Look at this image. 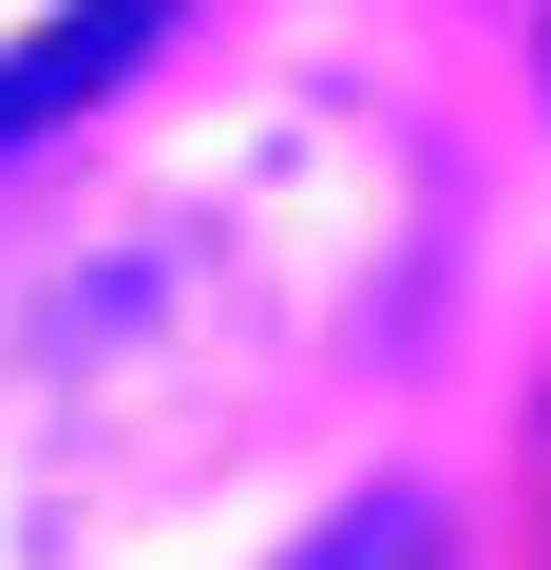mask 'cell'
Here are the masks:
<instances>
[{
    "label": "cell",
    "instance_id": "3957f363",
    "mask_svg": "<svg viewBox=\"0 0 551 570\" xmlns=\"http://www.w3.org/2000/svg\"><path fill=\"white\" fill-rule=\"evenodd\" d=\"M532 532H551V400H532Z\"/></svg>",
    "mask_w": 551,
    "mask_h": 570
},
{
    "label": "cell",
    "instance_id": "6da1fadb",
    "mask_svg": "<svg viewBox=\"0 0 551 570\" xmlns=\"http://www.w3.org/2000/svg\"><path fill=\"white\" fill-rule=\"evenodd\" d=\"M152 20H171V0H58L39 39H0V153H20V134H58L77 96H115Z\"/></svg>",
    "mask_w": 551,
    "mask_h": 570
},
{
    "label": "cell",
    "instance_id": "7a4b0ae2",
    "mask_svg": "<svg viewBox=\"0 0 551 570\" xmlns=\"http://www.w3.org/2000/svg\"><path fill=\"white\" fill-rule=\"evenodd\" d=\"M286 570H456V513H437V494H343Z\"/></svg>",
    "mask_w": 551,
    "mask_h": 570
}]
</instances>
